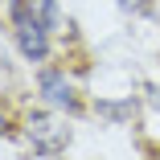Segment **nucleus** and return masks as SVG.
Returning <instances> with one entry per match:
<instances>
[{
	"label": "nucleus",
	"mask_w": 160,
	"mask_h": 160,
	"mask_svg": "<svg viewBox=\"0 0 160 160\" xmlns=\"http://www.w3.org/2000/svg\"><path fill=\"white\" fill-rule=\"evenodd\" d=\"M12 37H17L21 53H25L29 62H41L45 49H49V41H45V25L37 21V12L29 8V4H12Z\"/></svg>",
	"instance_id": "f257e3e1"
},
{
	"label": "nucleus",
	"mask_w": 160,
	"mask_h": 160,
	"mask_svg": "<svg viewBox=\"0 0 160 160\" xmlns=\"http://www.w3.org/2000/svg\"><path fill=\"white\" fill-rule=\"evenodd\" d=\"M25 136L33 140L37 148H45V152H58V148L70 144V127L62 123L58 115H49V111H33L25 119Z\"/></svg>",
	"instance_id": "f03ea898"
},
{
	"label": "nucleus",
	"mask_w": 160,
	"mask_h": 160,
	"mask_svg": "<svg viewBox=\"0 0 160 160\" xmlns=\"http://www.w3.org/2000/svg\"><path fill=\"white\" fill-rule=\"evenodd\" d=\"M41 99L49 103V107H62V111H78V94L70 90V82H66V74L62 70H41Z\"/></svg>",
	"instance_id": "7ed1b4c3"
},
{
	"label": "nucleus",
	"mask_w": 160,
	"mask_h": 160,
	"mask_svg": "<svg viewBox=\"0 0 160 160\" xmlns=\"http://www.w3.org/2000/svg\"><path fill=\"white\" fill-rule=\"evenodd\" d=\"M29 8L37 12V21H41L45 29H53V25H58V4H53V0H29Z\"/></svg>",
	"instance_id": "20e7f679"
},
{
	"label": "nucleus",
	"mask_w": 160,
	"mask_h": 160,
	"mask_svg": "<svg viewBox=\"0 0 160 160\" xmlns=\"http://www.w3.org/2000/svg\"><path fill=\"white\" fill-rule=\"evenodd\" d=\"M99 111L107 119H123V115H132V103H99Z\"/></svg>",
	"instance_id": "39448f33"
},
{
	"label": "nucleus",
	"mask_w": 160,
	"mask_h": 160,
	"mask_svg": "<svg viewBox=\"0 0 160 160\" xmlns=\"http://www.w3.org/2000/svg\"><path fill=\"white\" fill-rule=\"evenodd\" d=\"M115 4H119L123 12H140V8H148V0H115Z\"/></svg>",
	"instance_id": "423d86ee"
},
{
	"label": "nucleus",
	"mask_w": 160,
	"mask_h": 160,
	"mask_svg": "<svg viewBox=\"0 0 160 160\" xmlns=\"http://www.w3.org/2000/svg\"><path fill=\"white\" fill-rule=\"evenodd\" d=\"M33 160H53V152H41V156H33Z\"/></svg>",
	"instance_id": "0eeeda50"
},
{
	"label": "nucleus",
	"mask_w": 160,
	"mask_h": 160,
	"mask_svg": "<svg viewBox=\"0 0 160 160\" xmlns=\"http://www.w3.org/2000/svg\"><path fill=\"white\" fill-rule=\"evenodd\" d=\"M4 127H8V123H4V119H0V136H4Z\"/></svg>",
	"instance_id": "6e6552de"
}]
</instances>
